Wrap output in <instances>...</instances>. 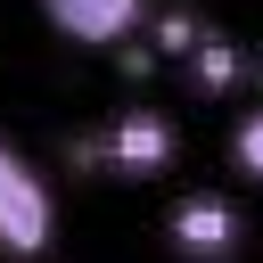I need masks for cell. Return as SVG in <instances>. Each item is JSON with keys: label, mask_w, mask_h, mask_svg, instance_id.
<instances>
[{"label": "cell", "mask_w": 263, "mask_h": 263, "mask_svg": "<svg viewBox=\"0 0 263 263\" xmlns=\"http://www.w3.org/2000/svg\"><path fill=\"white\" fill-rule=\"evenodd\" d=\"M230 164H238L247 181H263V107H247V115L230 123Z\"/></svg>", "instance_id": "52a82bcc"}, {"label": "cell", "mask_w": 263, "mask_h": 263, "mask_svg": "<svg viewBox=\"0 0 263 263\" xmlns=\"http://www.w3.org/2000/svg\"><path fill=\"white\" fill-rule=\"evenodd\" d=\"M49 238H58V197L33 173V156H16L0 140V255L33 263V255H49Z\"/></svg>", "instance_id": "6da1fadb"}, {"label": "cell", "mask_w": 263, "mask_h": 263, "mask_svg": "<svg viewBox=\"0 0 263 263\" xmlns=\"http://www.w3.org/2000/svg\"><path fill=\"white\" fill-rule=\"evenodd\" d=\"M164 238H173L181 263H238L247 214H238V197H222V189H181L173 214H164Z\"/></svg>", "instance_id": "7a4b0ae2"}, {"label": "cell", "mask_w": 263, "mask_h": 263, "mask_svg": "<svg viewBox=\"0 0 263 263\" xmlns=\"http://www.w3.org/2000/svg\"><path fill=\"white\" fill-rule=\"evenodd\" d=\"M99 148H107L115 173H140V181H148V173H164V164L181 156V132H173L164 107H123V115L99 132Z\"/></svg>", "instance_id": "3957f363"}, {"label": "cell", "mask_w": 263, "mask_h": 263, "mask_svg": "<svg viewBox=\"0 0 263 263\" xmlns=\"http://www.w3.org/2000/svg\"><path fill=\"white\" fill-rule=\"evenodd\" d=\"M41 16L74 41H140L148 33V0H49Z\"/></svg>", "instance_id": "277c9868"}, {"label": "cell", "mask_w": 263, "mask_h": 263, "mask_svg": "<svg viewBox=\"0 0 263 263\" xmlns=\"http://www.w3.org/2000/svg\"><path fill=\"white\" fill-rule=\"evenodd\" d=\"M197 41H214V25L205 16H189V8H148V49L156 58H197Z\"/></svg>", "instance_id": "5b68a950"}, {"label": "cell", "mask_w": 263, "mask_h": 263, "mask_svg": "<svg viewBox=\"0 0 263 263\" xmlns=\"http://www.w3.org/2000/svg\"><path fill=\"white\" fill-rule=\"evenodd\" d=\"M238 74H247V49H238V41H222V33L197 41V58H189V82H197V90H230Z\"/></svg>", "instance_id": "8992f818"}]
</instances>
